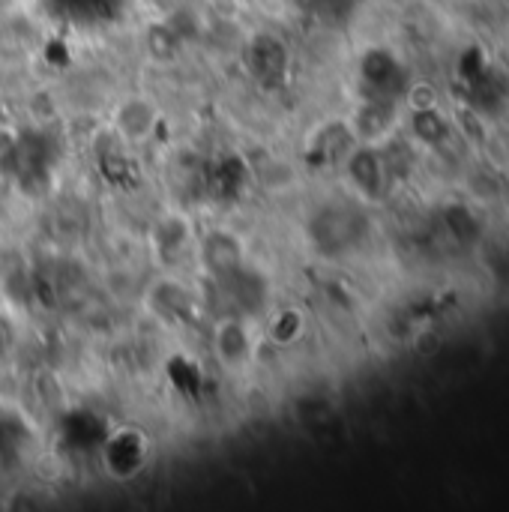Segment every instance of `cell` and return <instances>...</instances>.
I'll return each instance as SVG.
<instances>
[{
    "label": "cell",
    "mask_w": 509,
    "mask_h": 512,
    "mask_svg": "<svg viewBox=\"0 0 509 512\" xmlns=\"http://www.w3.org/2000/svg\"><path fill=\"white\" fill-rule=\"evenodd\" d=\"M213 348H216V357L222 360V366H228V369H246L252 363V354H255V339H252L249 324L240 321V318L222 321L216 327Z\"/></svg>",
    "instance_id": "obj_1"
},
{
    "label": "cell",
    "mask_w": 509,
    "mask_h": 512,
    "mask_svg": "<svg viewBox=\"0 0 509 512\" xmlns=\"http://www.w3.org/2000/svg\"><path fill=\"white\" fill-rule=\"evenodd\" d=\"M243 255H246V249H243L240 237L231 234V231H213V234H207L204 243H201V258H204V264H207L216 276L237 273L240 264H243Z\"/></svg>",
    "instance_id": "obj_2"
},
{
    "label": "cell",
    "mask_w": 509,
    "mask_h": 512,
    "mask_svg": "<svg viewBox=\"0 0 509 512\" xmlns=\"http://www.w3.org/2000/svg\"><path fill=\"white\" fill-rule=\"evenodd\" d=\"M114 459H126L117 480H132V477L141 474V468H144L147 459H150V441H147L141 432H135V429H123V432L105 447V465L114 462Z\"/></svg>",
    "instance_id": "obj_3"
},
{
    "label": "cell",
    "mask_w": 509,
    "mask_h": 512,
    "mask_svg": "<svg viewBox=\"0 0 509 512\" xmlns=\"http://www.w3.org/2000/svg\"><path fill=\"white\" fill-rule=\"evenodd\" d=\"M114 123H117L120 135H126L132 141H141L150 132V126L156 123V108L150 102H144V99H129L126 105H120Z\"/></svg>",
    "instance_id": "obj_4"
},
{
    "label": "cell",
    "mask_w": 509,
    "mask_h": 512,
    "mask_svg": "<svg viewBox=\"0 0 509 512\" xmlns=\"http://www.w3.org/2000/svg\"><path fill=\"white\" fill-rule=\"evenodd\" d=\"M300 330H303V318H300L297 312H291V309L276 312V315L270 318V327H267V333H270V339H273L276 345L294 342V339L300 336Z\"/></svg>",
    "instance_id": "obj_5"
}]
</instances>
